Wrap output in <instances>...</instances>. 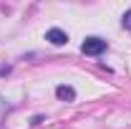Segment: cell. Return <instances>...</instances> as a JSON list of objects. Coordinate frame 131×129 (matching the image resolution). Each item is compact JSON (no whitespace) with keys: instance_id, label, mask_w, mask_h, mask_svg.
Instances as JSON below:
<instances>
[{"instance_id":"1","label":"cell","mask_w":131,"mask_h":129,"mask_svg":"<svg viewBox=\"0 0 131 129\" xmlns=\"http://www.w3.org/2000/svg\"><path fill=\"white\" fill-rule=\"evenodd\" d=\"M106 48H108V43H106L103 38H98V35H88V38L83 41V46H81V51L86 56H101Z\"/></svg>"},{"instance_id":"2","label":"cell","mask_w":131,"mask_h":129,"mask_svg":"<svg viewBox=\"0 0 131 129\" xmlns=\"http://www.w3.org/2000/svg\"><path fill=\"white\" fill-rule=\"evenodd\" d=\"M46 41H50L53 46H66L68 43V33L61 31V28H50V31H46Z\"/></svg>"},{"instance_id":"3","label":"cell","mask_w":131,"mask_h":129,"mask_svg":"<svg viewBox=\"0 0 131 129\" xmlns=\"http://www.w3.org/2000/svg\"><path fill=\"white\" fill-rule=\"evenodd\" d=\"M56 96L58 101H76V89L68 84H61V86H56Z\"/></svg>"},{"instance_id":"4","label":"cell","mask_w":131,"mask_h":129,"mask_svg":"<svg viewBox=\"0 0 131 129\" xmlns=\"http://www.w3.org/2000/svg\"><path fill=\"white\" fill-rule=\"evenodd\" d=\"M121 25H124V28L131 33V10H126V13H124V18H121Z\"/></svg>"},{"instance_id":"5","label":"cell","mask_w":131,"mask_h":129,"mask_svg":"<svg viewBox=\"0 0 131 129\" xmlns=\"http://www.w3.org/2000/svg\"><path fill=\"white\" fill-rule=\"evenodd\" d=\"M5 112H8V104L0 99V122H3V116H5Z\"/></svg>"},{"instance_id":"6","label":"cell","mask_w":131,"mask_h":129,"mask_svg":"<svg viewBox=\"0 0 131 129\" xmlns=\"http://www.w3.org/2000/svg\"><path fill=\"white\" fill-rule=\"evenodd\" d=\"M10 73V66H5V68H0V76H8Z\"/></svg>"}]
</instances>
